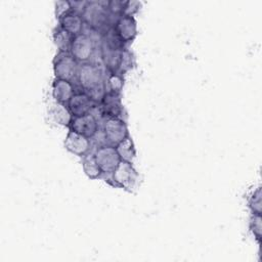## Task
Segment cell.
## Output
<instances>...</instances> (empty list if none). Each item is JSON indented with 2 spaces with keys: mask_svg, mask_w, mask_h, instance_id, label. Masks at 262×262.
<instances>
[{
  "mask_svg": "<svg viewBox=\"0 0 262 262\" xmlns=\"http://www.w3.org/2000/svg\"><path fill=\"white\" fill-rule=\"evenodd\" d=\"M73 37L74 36L63 30L60 26H58L53 34L54 43L57 46L58 51H70Z\"/></svg>",
  "mask_w": 262,
  "mask_h": 262,
  "instance_id": "ac0fdd59",
  "label": "cell"
},
{
  "mask_svg": "<svg viewBox=\"0 0 262 262\" xmlns=\"http://www.w3.org/2000/svg\"><path fill=\"white\" fill-rule=\"evenodd\" d=\"M104 144L116 146L119 142L129 136L126 122L119 117H108L104 119L102 126Z\"/></svg>",
  "mask_w": 262,
  "mask_h": 262,
  "instance_id": "277c9868",
  "label": "cell"
},
{
  "mask_svg": "<svg viewBox=\"0 0 262 262\" xmlns=\"http://www.w3.org/2000/svg\"><path fill=\"white\" fill-rule=\"evenodd\" d=\"M140 6H141V3L139 1H133V0L126 1L122 15L133 16L140 9Z\"/></svg>",
  "mask_w": 262,
  "mask_h": 262,
  "instance_id": "d4e9b609",
  "label": "cell"
},
{
  "mask_svg": "<svg viewBox=\"0 0 262 262\" xmlns=\"http://www.w3.org/2000/svg\"><path fill=\"white\" fill-rule=\"evenodd\" d=\"M113 28L123 44L132 42L137 35V23L134 16L120 15Z\"/></svg>",
  "mask_w": 262,
  "mask_h": 262,
  "instance_id": "9c48e42d",
  "label": "cell"
},
{
  "mask_svg": "<svg viewBox=\"0 0 262 262\" xmlns=\"http://www.w3.org/2000/svg\"><path fill=\"white\" fill-rule=\"evenodd\" d=\"M250 229L258 242V244H261L262 241V217L261 214H252L250 219Z\"/></svg>",
  "mask_w": 262,
  "mask_h": 262,
  "instance_id": "7402d4cb",
  "label": "cell"
},
{
  "mask_svg": "<svg viewBox=\"0 0 262 262\" xmlns=\"http://www.w3.org/2000/svg\"><path fill=\"white\" fill-rule=\"evenodd\" d=\"M115 147L122 161L132 163L133 159L136 156V149L130 135L127 136L125 139H123L121 142H119Z\"/></svg>",
  "mask_w": 262,
  "mask_h": 262,
  "instance_id": "e0dca14e",
  "label": "cell"
},
{
  "mask_svg": "<svg viewBox=\"0 0 262 262\" xmlns=\"http://www.w3.org/2000/svg\"><path fill=\"white\" fill-rule=\"evenodd\" d=\"M124 87V78L122 75L117 73H108L104 77V89L105 92H113L121 94Z\"/></svg>",
  "mask_w": 262,
  "mask_h": 262,
  "instance_id": "d6986e66",
  "label": "cell"
},
{
  "mask_svg": "<svg viewBox=\"0 0 262 262\" xmlns=\"http://www.w3.org/2000/svg\"><path fill=\"white\" fill-rule=\"evenodd\" d=\"M248 205L253 214H261L262 212V191L261 187L256 188L248 199Z\"/></svg>",
  "mask_w": 262,
  "mask_h": 262,
  "instance_id": "44dd1931",
  "label": "cell"
},
{
  "mask_svg": "<svg viewBox=\"0 0 262 262\" xmlns=\"http://www.w3.org/2000/svg\"><path fill=\"white\" fill-rule=\"evenodd\" d=\"M72 5L71 1H57L55 2V15L56 18L61 19L63 16L72 12Z\"/></svg>",
  "mask_w": 262,
  "mask_h": 262,
  "instance_id": "603a6c76",
  "label": "cell"
},
{
  "mask_svg": "<svg viewBox=\"0 0 262 262\" xmlns=\"http://www.w3.org/2000/svg\"><path fill=\"white\" fill-rule=\"evenodd\" d=\"M91 145V138H88L73 130L68 132L64 139L66 149L79 157H83L90 152Z\"/></svg>",
  "mask_w": 262,
  "mask_h": 262,
  "instance_id": "8fae6325",
  "label": "cell"
},
{
  "mask_svg": "<svg viewBox=\"0 0 262 262\" xmlns=\"http://www.w3.org/2000/svg\"><path fill=\"white\" fill-rule=\"evenodd\" d=\"M98 166L103 174H111L121 162V158L115 146L108 144L98 145L94 151Z\"/></svg>",
  "mask_w": 262,
  "mask_h": 262,
  "instance_id": "52a82bcc",
  "label": "cell"
},
{
  "mask_svg": "<svg viewBox=\"0 0 262 262\" xmlns=\"http://www.w3.org/2000/svg\"><path fill=\"white\" fill-rule=\"evenodd\" d=\"M84 25L85 24L82 15L74 12L73 10L72 12L63 16L61 19H59V26L68 33H70L72 36L81 34L83 32Z\"/></svg>",
  "mask_w": 262,
  "mask_h": 262,
  "instance_id": "9a60e30c",
  "label": "cell"
},
{
  "mask_svg": "<svg viewBox=\"0 0 262 262\" xmlns=\"http://www.w3.org/2000/svg\"><path fill=\"white\" fill-rule=\"evenodd\" d=\"M96 45L93 39L87 34L82 32L73 37L70 52L78 62H88L93 53L95 52Z\"/></svg>",
  "mask_w": 262,
  "mask_h": 262,
  "instance_id": "8992f818",
  "label": "cell"
},
{
  "mask_svg": "<svg viewBox=\"0 0 262 262\" xmlns=\"http://www.w3.org/2000/svg\"><path fill=\"white\" fill-rule=\"evenodd\" d=\"M79 62L70 51H58L53 59V72L57 79L72 81L76 78Z\"/></svg>",
  "mask_w": 262,
  "mask_h": 262,
  "instance_id": "5b68a950",
  "label": "cell"
},
{
  "mask_svg": "<svg viewBox=\"0 0 262 262\" xmlns=\"http://www.w3.org/2000/svg\"><path fill=\"white\" fill-rule=\"evenodd\" d=\"M133 66H134V57H133L132 52L130 50H128L127 48H124L122 50L121 59H120L117 74L123 76L125 73H127L129 70H131L133 68Z\"/></svg>",
  "mask_w": 262,
  "mask_h": 262,
  "instance_id": "ffe728a7",
  "label": "cell"
},
{
  "mask_svg": "<svg viewBox=\"0 0 262 262\" xmlns=\"http://www.w3.org/2000/svg\"><path fill=\"white\" fill-rule=\"evenodd\" d=\"M100 116L102 118L108 117H119L122 118L123 105L121 101V94L105 92L102 96L100 102L97 104Z\"/></svg>",
  "mask_w": 262,
  "mask_h": 262,
  "instance_id": "30bf717a",
  "label": "cell"
},
{
  "mask_svg": "<svg viewBox=\"0 0 262 262\" xmlns=\"http://www.w3.org/2000/svg\"><path fill=\"white\" fill-rule=\"evenodd\" d=\"M82 167L84 170V173L90 178V179H97L100 178L103 174L100 167L98 166L94 152H88L85 156L82 157Z\"/></svg>",
  "mask_w": 262,
  "mask_h": 262,
  "instance_id": "2e32d148",
  "label": "cell"
},
{
  "mask_svg": "<svg viewBox=\"0 0 262 262\" xmlns=\"http://www.w3.org/2000/svg\"><path fill=\"white\" fill-rule=\"evenodd\" d=\"M108 175L111 176L112 185L124 188L128 191L135 188L138 180V173L133 167L132 163L122 160L116 169Z\"/></svg>",
  "mask_w": 262,
  "mask_h": 262,
  "instance_id": "3957f363",
  "label": "cell"
},
{
  "mask_svg": "<svg viewBox=\"0 0 262 262\" xmlns=\"http://www.w3.org/2000/svg\"><path fill=\"white\" fill-rule=\"evenodd\" d=\"M98 120L92 113L73 117L70 124V130L78 132L88 138L94 137L98 132Z\"/></svg>",
  "mask_w": 262,
  "mask_h": 262,
  "instance_id": "ba28073f",
  "label": "cell"
},
{
  "mask_svg": "<svg viewBox=\"0 0 262 262\" xmlns=\"http://www.w3.org/2000/svg\"><path fill=\"white\" fill-rule=\"evenodd\" d=\"M75 93V87L71 81L57 78L54 79L52 83V96L55 101L68 104Z\"/></svg>",
  "mask_w": 262,
  "mask_h": 262,
  "instance_id": "4fadbf2b",
  "label": "cell"
},
{
  "mask_svg": "<svg viewBox=\"0 0 262 262\" xmlns=\"http://www.w3.org/2000/svg\"><path fill=\"white\" fill-rule=\"evenodd\" d=\"M107 3L108 1H87L82 12L84 24L98 33H105L112 28L108 27L111 13L107 10Z\"/></svg>",
  "mask_w": 262,
  "mask_h": 262,
  "instance_id": "7a4b0ae2",
  "label": "cell"
},
{
  "mask_svg": "<svg viewBox=\"0 0 262 262\" xmlns=\"http://www.w3.org/2000/svg\"><path fill=\"white\" fill-rule=\"evenodd\" d=\"M125 2L126 1H119V0H113V1H108L107 3V10L112 15H122L123 10H124V6H125Z\"/></svg>",
  "mask_w": 262,
  "mask_h": 262,
  "instance_id": "cb8c5ba5",
  "label": "cell"
},
{
  "mask_svg": "<svg viewBox=\"0 0 262 262\" xmlns=\"http://www.w3.org/2000/svg\"><path fill=\"white\" fill-rule=\"evenodd\" d=\"M76 78L82 91L87 92L96 103H99L105 93L104 74L100 66L96 62H82L79 64Z\"/></svg>",
  "mask_w": 262,
  "mask_h": 262,
  "instance_id": "6da1fadb",
  "label": "cell"
},
{
  "mask_svg": "<svg viewBox=\"0 0 262 262\" xmlns=\"http://www.w3.org/2000/svg\"><path fill=\"white\" fill-rule=\"evenodd\" d=\"M48 114L54 123L70 127V124L73 119V115L71 114L68 107V104L55 101L50 105L48 110Z\"/></svg>",
  "mask_w": 262,
  "mask_h": 262,
  "instance_id": "5bb4252c",
  "label": "cell"
},
{
  "mask_svg": "<svg viewBox=\"0 0 262 262\" xmlns=\"http://www.w3.org/2000/svg\"><path fill=\"white\" fill-rule=\"evenodd\" d=\"M97 104L87 92L80 91L72 96L68 102V107L73 117H79L90 113Z\"/></svg>",
  "mask_w": 262,
  "mask_h": 262,
  "instance_id": "7c38bea8",
  "label": "cell"
}]
</instances>
